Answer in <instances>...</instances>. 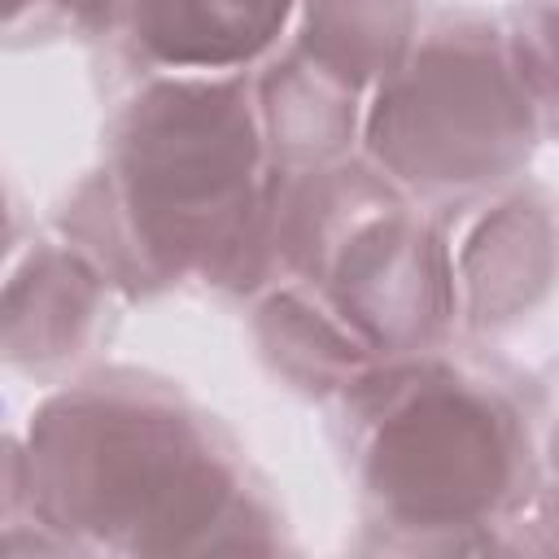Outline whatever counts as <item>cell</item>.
<instances>
[{"instance_id":"obj_1","label":"cell","mask_w":559,"mask_h":559,"mask_svg":"<svg viewBox=\"0 0 559 559\" xmlns=\"http://www.w3.org/2000/svg\"><path fill=\"white\" fill-rule=\"evenodd\" d=\"M31 489L61 528L131 550L218 546L214 528L245 507L236 467L170 402L135 389H87L52 402L31 450Z\"/></svg>"},{"instance_id":"obj_2","label":"cell","mask_w":559,"mask_h":559,"mask_svg":"<svg viewBox=\"0 0 559 559\" xmlns=\"http://www.w3.org/2000/svg\"><path fill=\"white\" fill-rule=\"evenodd\" d=\"M258 140L236 83H162L122 135V179L135 231L153 253L240 258L262 218L253 214Z\"/></svg>"},{"instance_id":"obj_3","label":"cell","mask_w":559,"mask_h":559,"mask_svg":"<svg viewBox=\"0 0 559 559\" xmlns=\"http://www.w3.org/2000/svg\"><path fill=\"white\" fill-rule=\"evenodd\" d=\"M367 445V493L406 528H476L515 480L511 411L454 376H402Z\"/></svg>"},{"instance_id":"obj_4","label":"cell","mask_w":559,"mask_h":559,"mask_svg":"<svg viewBox=\"0 0 559 559\" xmlns=\"http://www.w3.org/2000/svg\"><path fill=\"white\" fill-rule=\"evenodd\" d=\"M411 87H393L380 96L376 122H415L424 118V135H411L389 148V157L402 170H424V179H476L480 170L498 166V148L485 144V127L498 135L515 105L520 92L507 83L502 61L485 48H472L463 39L428 48L424 61L411 66L406 74ZM371 122V127H376Z\"/></svg>"},{"instance_id":"obj_5","label":"cell","mask_w":559,"mask_h":559,"mask_svg":"<svg viewBox=\"0 0 559 559\" xmlns=\"http://www.w3.org/2000/svg\"><path fill=\"white\" fill-rule=\"evenodd\" d=\"M288 0H135L140 44L166 66H231L284 22Z\"/></svg>"},{"instance_id":"obj_6","label":"cell","mask_w":559,"mask_h":559,"mask_svg":"<svg viewBox=\"0 0 559 559\" xmlns=\"http://www.w3.org/2000/svg\"><path fill=\"white\" fill-rule=\"evenodd\" d=\"M9 245V210H4V192H0V253Z\"/></svg>"},{"instance_id":"obj_7","label":"cell","mask_w":559,"mask_h":559,"mask_svg":"<svg viewBox=\"0 0 559 559\" xmlns=\"http://www.w3.org/2000/svg\"><path fill=\"white\" fill-rule=\"evenodd\" d=\"M22 4H26V0H0V17H13Z\"/></svg>"}]
</instances>
